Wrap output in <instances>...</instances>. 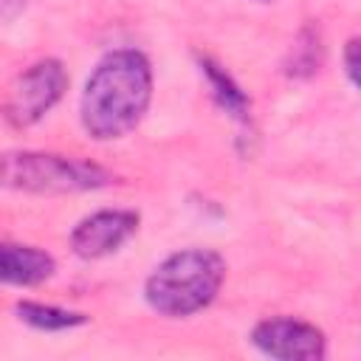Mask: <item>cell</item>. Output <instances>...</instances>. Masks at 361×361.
Listing matches in <instances>:
<instances>
[{
	"label": "cell",
	"mask_w": 361,
	"mask_h": 361,
	"mask_svg": "<svg viewBox=\"0 0 361 361\" xmlns=\"http://www.w3.org/2000/svg\"><path fill=\"white\" fill-rule=\"evenodd\" d=\"M152 96V71L144 54L124 48L107 54L82 93V124L104 141L127 135L147 113Z\"/></svg>",
	"instance_id": "obj_1"
},
{
	"label": "cell",
	"mask_w": 361,
	"mask_h": 361,
	"mask_svg": "<svg viewBox=\"0 0 361 361\" xmlns=\"http://www.w3.org/2000/svg\"><path fill=\"white\" fill-rule=\"evenodd\" d=\"M226 279V262L206 248H189L166 257L147 279V302L164 316H192L203 310Z\"/></svg>",
	"instance_id": "obj_2"
},
{
	"label": "cell",
	"mask_w": 361,
	"mask_h": 361,
	"mask_svg": "<svg viewBox=\"0 0 361 361\" xmlns=\"http://www.w3.org/2000/svg\"><path fill=\"white\" fill-rule=\"evenodd\" d=\"M0 183L17 192L65 195L99 189L110 183V172L96 164L51 152H6L0 155Z\"/></svg>",
	"instance_id": "obj_3"
},
{
	"label": "cell",
	"mask_w": 361,
	"mask_h": 361,
	"mask_svg": "<svg viewBox=\"0 0 361 361\" xmlns=\"http://www.w3.org/2000/svg\"><path fill=\"white\" fill-rule=\"evenodd\" d=\"M68 87V73L62 62L56 59H42L31 65L17 82L11 85L8 102H6V118L14 127H28L39 121L65 93Z\"/></svg>",
	"instance_id": "obj_4"
},
{
	"label": "cell",
	"mask_w": 361,
	"mask_h": 361,
	"mask_svg": "<svg viewBox=\"0 0 361 361\" xmlns=\"http://www.w3.org/2000/svg\"><path fill=\"white\" fill-rule=\"evenodd\" d=\"M251 341L274 358L285 361H316L324 355V336L299 319H265L254 327Z\"/></svg>",
	"instance_id": "obj_5"
},
{
	"label": "cell",
	"mask_w": 361,
	"mask_h": 361,
	"mask_svg": "<svg viewBox=\"0 0 361 361\" xmlns=\"http://www.w3.org/2000/svg\"><path fill=\"white\" fill-rule=\"evenodd\" d=\"M138 228V214L135 212H124V209H104L96 212L90 217H85L73 234H71V245L79 257L85 259H99L110 251H116L127 237H133Z\"/></svg>",
	"instance_id": "obj_6"
},
{
	"label": "cell",
	"mask_w": 361,
	"mask_h": 361,
	"mask_svg": "<svg viewBox=\"0 0 361 361\" xmlns=\"http://www.w3.org/2000/svg\"><path fill=\"white\" fill-rule=\"evenodd\" d=\"M54 257L34 245L0 243V282L6 285H39L54 274Z\"/></svg>",
	"instance_id": "obj_7"
},
{
	"label": "cell",
	"mask_w": 361,
	"mask_h": 361,
	"mask_svg": "<svg viewBox=\"0 0 361 361\" xmlns=\"http://www.w3.org/2000/svg\"><path fill=\"white\" fill-rule=\"evenodd\" d=\"M17 313L23 322H28L31 327L39 330H68L76 324H85V313H71L62 307H51V305H39V302H20Z\"/></svg>",
	"instance_id": "obj_8"
},
{
	"label": "cell",
	"mask_w": 361,
	"mask_h": 361,
	"mask_svg": "<svg viewBox=\"0 0 361 361\" xmlns=\"http://www.w3.org/2000/svg\"><path fill=\"white\" fill-rule=\"evenodd\" d=\"M203 71H206V76H209V82H212L214 96L220 99V104H223L231 116L245 118V113H248V99H245V93L231 82V76H228L226 71H220V65H214V62H209V59H203Z\"/></svg>",
	"instance_id": "obj_9"
},
{
	"label": "cell",
	"mask_w": 361,
	"mask_h": 361,
	"mask_svg": "<svg viewBox=\"0 0 361 361\" xmlns=\"http://www.w3.org/2000/svg\"><path fill=\"white\" fill-rule=\"evenodd\" d=\"M355 54H358V39H350L347 42V54H344V65H347V73H350L353 82L358 79V59H355Z\"/></svg>",
	"instance_id": "obj_10"
}]
</instances>
